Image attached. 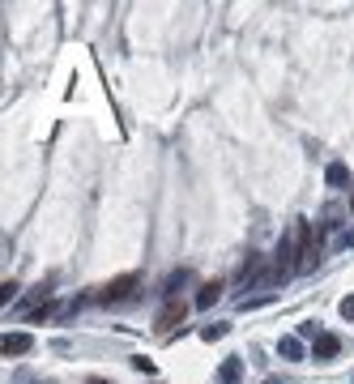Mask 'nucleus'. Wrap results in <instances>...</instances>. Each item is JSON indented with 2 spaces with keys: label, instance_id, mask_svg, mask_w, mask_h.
I'll use <instances>...</instances> for the list:
<instances>
[{
  "label": "nucleus",
  "instance_id": "obj_1",
  "mask_svg": "<svg viewBox=\"0 0 354 384\" xmlns=\"http://www.w3.org/2000/svg\"><path fill=\"white\" fill-rule=\"evenodd\" d=\"M295 235H299V269L311 273L316 265H321V243H316L311 222H295Z\"/></svg>",
  "mask_w": 354,
  "mask_h": 384
},
{
  "label": "nucleus",
  "instance_id": "obj_2",
  "mask_svg": "<svg viewBox=\"0 0 354 384\" xmlns=\"http://www.w3.org/2000/svg\"><path fill=\"white\" fill-rule=\"evenodd\" d=\"M137 286H141V277H137V273H124V277H116V282H107V286L98 291V303H107V307L128 303V299L137 295Z\"/></svg>",
  "mask_w": 354,
  "mask_h": 384
},
{
  "label": "nucleus",
  "instance_id": "obj_3",
  "mask_svg": "<svg viewBox=\"0 0 354 384\" xmlns=\"http://www.w3.org/2000/svg\"><path fill=\"white\" fill-rule=\"evenodd\" d=\"M184 316H188V303L184 299H167L162 312H158V333H171L175 325H184Z\"/></svg>",
  "mask_w": 354,
  "mask_h": 384
},
{
  "label": "nucleus",
  "instance_id": "obj_4",
  "mask_svg": "<svg viewBox=\"0 0 354 384\" xmlns=\"http://www.w3.org/2000/svg\"><path fill=\"white\" fill-rule=\"evenodd\" d=\"M337 351H341V341H337L333 333H321V337L311 341V359H316V363H329Z\"/></svg>",
  "mask_w": 354,
  "mask_h": 384
},
{
  "label": "nucleus",
  "instance_id": "obj_5",
  "mask_svg": "<svg viewBox=\"0 0 354 384\" xmlns=\"http://www.w3.org/2000/svg\"><path fill=\"white\" fill-rule=\"evenodd\" d=\"M5 359H13V355H30V346H34V337L30 333H5Z\"/></svg>",
  "mask_w": 354,
  "mask_h": 384
},
{
  "label": "nucleus",
  "instance_id": "obj_6",
  "mask_svg": "<svg viewBox=\"0 0 354 384\" xmlns=\"http://www.w3.org/2000/svg\"><path fill=\"white\" fill-rule=\"evenodd\" d=\"M239 380H243V359L235 355V359H226L218 367V384H239Z\"/></svg>",
  "mask_w": 354,
  "mask_h": 384
},
{
  "label": "nucleus",
  "instance_id": "obj_7",
  "mask_svg": "<svg viewBox=\"0 0 354 384\" xmlns=\"http://www.w3.org/2000/svg\"><path fill=\"white\" fill-rule=\"evenodd\" d=\"M218 295H222V277H214V282H205V286H201L197 307H214V303H218Z\"/></svg>",
  "mask_w": 354,
  "mask_h": 384
},
{
  "label": "nucleus",
  "instance_id": "obj_8",
  "mask_svg": "<svg viewBox=\"0 0 354 384\" xmlns=\"http://www.w3.org/2000/svg\"><path fill=\"white\" fill-rule=\"evenodd\" d=\"M325 180H329V188H346V184H350V167H346V162H329Z\"/></svg>",
  "mask_w": 354,
  "mask_h": 384
},
{
  "label": "nucleus",
  "instance_id": "obj_9",
  "mask_svg": "<svg viewBox=\"0 0 354 384\" xmlns=\"http://www.w3.org/2000/svg\"><path fill=\"white\" fill-rule=\"evenodd\" d=\"M277 355L286 359V363H295V359H303V341L299 337H282L277 341Z\"/></svg>",
  "mask_w": 354,
  "mask_h": 384
},
{
  "label": "nucleus",
  "instance_id": "obj_10",
  "mask_svg": "<svg viewBox=\"0 0 354 384\" xmlns=\"http://www.w3.org/2000/svg\"><path fill=\"white\" fill-rule=\"evenodd\" d=\"M226 333H231V325H226V321L205 325V329H201V341H218V337H226Z\"/></svg>",
  "mask_w": 354,
  "mask_h": 384
},
{
  "label": "nucleus",
  "instance_id": "obj_11",
  "mask_svg": "<svg viewBox=\"0 0 354 384\" xmlns=\"http://www.w3.org/2000/svg\"><path fill=\"white\" fill-rule=\"evenodd\" d=\"M337 248H354V226H346V231L337 235Z\"/></svg>",
  "mask_w": 354,
  "mask_h": 384
},
{
  "label": "nucleus",
  "instance_id": "obj_12",
  "mask_svg": "<svg viewBox=\"0 0 354 384\" xmlns=\"http://www.w3.org/2000/svg\"><path fill=\"white\" fill-rule=\"evenodd\" d=\"M341 316H346V321H354V295H346V299H341Z\"/></svg>",
  "mask_w": 354,
  "mask_h": 384
},
{
  "label": "nucleus",
  "instance_id": "obj_13",
  "mask_svg": "<svg viewBox=\"0 0 354 384\" xmlns=\"http://www.w3.org/2000/svg\"><path fill=\"white\" fill-rule=\"evenodd\" d=\"M299 333H303V337H311V341H316V337H321V329H316L311 321H307V325H299Z\"/></svg>",
  "mask_w": 354,
  "mask_h": 384
},
{
  "label": "nucleus",
  "instance_id": "obj_14",
  "mask_svg": "<svg viewBox=\"0 0 354 384\" xmlns=\"http://www.w3.org/2000/svg\"><path fill=\"white\" fill-rule=\"evenodd\" d=\"M265 384H291L286 376H265Z\"/></svg>",
  "mask_w": 354,
  "mask_h": 384
},
{
  "label": "nucleus",
  "instance_id": "obj_15",
  "mask_svg": "<svg viewBox=\"0 0 354 384\" xmlns=\"http://www.w3.org/2000/svg\"><path fill=\"white\" fill-rule=\"evenodd\" d=\"M86 384H107V380H98V376H94V380H86Z\"/></svg>",
  "mask_w": 354,
  "mask_h": 384
},
{
  "label": "nucleus",
  "instance_id": "obj_16",
  "mask_svg": "<svg viewBox=\"0 0 354 384\" xmlns=\"http://www.w3.org/2000/svg\"><path fill=\"white\" fill-rule=\"evenodd\" d=\"M350 209H354V197H350Z\"/></svg>",
  "mask_w": 354,
  "mask_h": 384
}]
</instances>
